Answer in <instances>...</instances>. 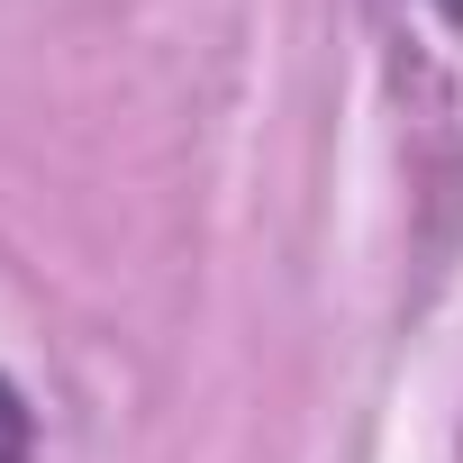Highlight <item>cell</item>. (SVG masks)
I'll return each mask as SVG.
<instances>
[{
	"instance_id": "6da1fadb",
	"label": "cell",
	"mask_w": 463,
	"mask_h": 463,
	"mask_svg": "<svg viewBox=\"0 0 463 463\" xmlns=\"http://www.w3.org/2000/svg\"><path fill=\"white\" fill-rule=\"evenodd\" d=\"M0 463H28V400L0 382Z\"/></svg>"
},
{
	"instance_id": "7a4b0ae2",
	"label": "cell",
	"mask_w": 463,
	"mask_h": 463,
	"mask_svg": "<svg viewBox=\"0 0 463 463\" xmlns=\"http://www.w3.org/2000/svg\"><path fill=\"white\" fill-rule=\"evenodd\" d=\"M436 10H445V19H463V0H436Z\"/></svg>"
}]
</instances>
